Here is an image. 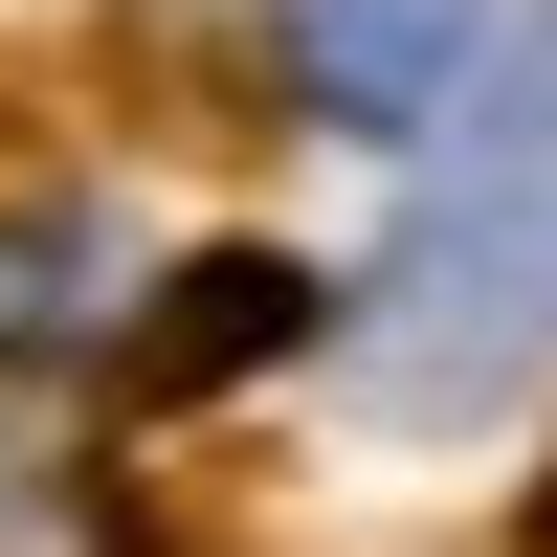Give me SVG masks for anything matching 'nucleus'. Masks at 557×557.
I'll return each mask as SVG.
<instances>
[{
  "label": "nucleus",
  "instance_id": "nucleus-1",
  "mask_svg": "<svg viewBox=\"0 0 557 557\" xmlns=\"http://www.w3.org/2000/svg\"><path fill=\"white\" fill-rule=\"evenodd\" d=\"M557 335V0H513L469 67V112H446L424 201H401L380 290H357V380L401 401V424H446V401L535 380Z\"/></svg>",
  "mask_w": 557,
  "mask_h": 557
},
{
  "label": "nucleus",
  "instance_id": "nucleus-2",
  "mask_svg": "<svg viewBox=\"0 0 557 557\" xmlns=\"http://www.w3.org/2000/svg\"><path fill=\"white\" fill-rule=\"evenodd\" d=\"M469 67H491V0H290V89H312L335 134L469 112Z\"/></svg>",
  "mask_w": 557,
  "mask_h": 557
},
{
  "label": "nucleus",
  "instance_id": "nucleus-3",
  "mask_svg": "<svg viewBox=\"0 0 557 557\" xmlns=\"http://www.w3.org/2000/svg\"><path fill=\"white\" fill-rule=\"evenodd\" d=\"M290 335H312V268L223 246V268H178V312H157V380H246V357H290Z\"/></svg>",
  "mask_w": 557,
  "mask_h": 557
},
{
  "label": "nucleus",
  "instance_id": "nucleus-4",
  "mask_svg": "<svg viewBox=\"0 0 557 557\" xmlns=\"http://www.w3.org/2000/svg\"><path fill=\"white\" fill-rule=\"evenodd\" d=\"M0 557H134V513L67 469V446H0Z\"/></svg>",
  "mask_w": 557,
  "mask_h": 557
}]
</instances>
